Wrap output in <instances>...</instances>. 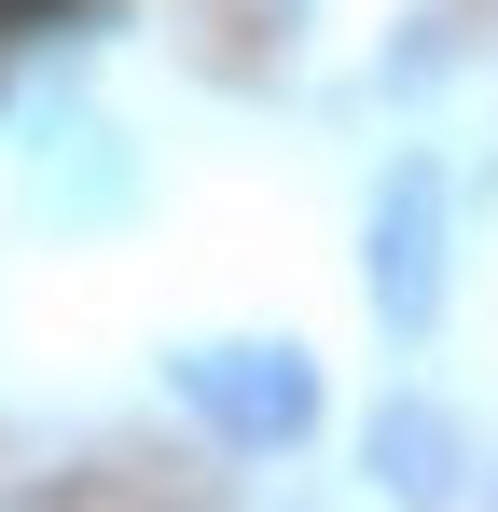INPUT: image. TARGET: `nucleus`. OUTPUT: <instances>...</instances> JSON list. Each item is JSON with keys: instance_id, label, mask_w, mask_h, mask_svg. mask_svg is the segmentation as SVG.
<instances>
[{"instance_id": "f257e3e1", "label": "nucleus", "mask_w": 498, "mask_h": 512, "mask_svg": "<svg viewBox=\"0 0 498 512\" xmlns=\"http://www.w3.org/2000/svg\"><path fill=\"white\" fill-rule=\"evenodd\" d=\"M374 305H388V333L443 319V167L388 180V208H374Z\"/></svg>"}, {"instance_id": "f03ea898", "label": "nucleus", "mask_w": 498, "mask_h": 512, "mask_svg": "<svg viewBox=\"0 0 498 512\" xmlns=\"http://www.w3.org/2000/svg\"><path fill=\"white\" fill-rule=\"evenodd\" d=\"M180 388H194L208 416L236 429V443H291V429L319 416V374H305L291 346H208V360H194Z\"/></svg>"}, {"instance_id": "7ed1b4c3", "label": "nucleus", "mask_w": 498, "mask_h": 512, "mask_svg": "<svg viewBox=\"0 0 498 512\" xmlns=\"http://www.w3.org/2000/svg\"><path fill=\"white\" fill-rule=\"evenodd\" d=\"M374 457H388V485H402V499H443L471 443H457V429L429 416V402H388V416H374Z\"/></svg>"}]
</instances>
